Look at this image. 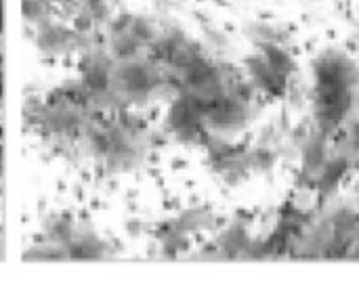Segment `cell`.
Wrapping results in <instances>:
<instances>
[{
    "mask_svg": "<svg viewBox=\"0 0 359 285\" xmlns=\"http://www.w3.org/2000/svg\"><path fill=\"white\" fill-rule=\"evenodd\" d=\"M53 0H23L21 3V13L25 21L40 25L42 21H49Z\"/></svg>",
    "mask_w": 359,
    "mask_h": 285,
    "instance_id": "2",
    "label": "cell"
},
{
    "mask_svg": "<svg viewBox=\"0 0 359 285\" xmlns=\"http://www.w3.org/2000/svg\"><path fill=\"white\" fill-rule=\"evenodd\" d=\"M34 42L38 46V51L42 55L49 57H57V55H66L78 49H88V36L78 34L76 29H68L61 23L55 21H42L40 25H36V36Z\"/></svg>",
    "mask_w": 359,
    "mask_h": 285,
    "instance_id": "1",
    "label": "cell"
}]
</instances>
